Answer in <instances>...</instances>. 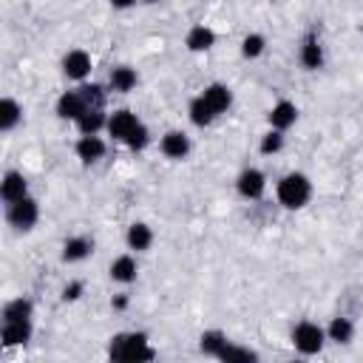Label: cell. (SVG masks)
Instances as JSON below:
<instances>
[{
  "instance_id": "obj_24",
  "label": "cell",
  "mask_w": 363,
  "mask_h": 363,
  "mask_svg": "<svg viewBox=\"0 0 363 363\" xmlns=\"http://www.w3.org/2000/svg\"><path fill=\"white\" fill-rule=\"evenodd\" d=\"M136 258L133 255H119V258H113V264H111V278L116 281V284H130V281H136Z\"/></svg>"
},
{
  "instance_id": "obj_8",
  "label": "cell",
  "mask_w": 363,
  "mask_h": 363,
  "mask_svg": "<svg viewBox=\"0 0 363 363\" xmlns=\"http://www.w3.org/2000/svg\"><path fill=\"white\" fill-rule=\"evenodd\" d=\"M267 119H269V130H281V133H284L286 128L295 125L298 108H295V102H289V99H278V102L269 108Z\"/></svg>"
},
{
  "instance_id": "obj_1",
  "label": "cell",
  "mask_w": 363,
  "mask_h": 363,
  "mask_svg": "<svg viewBox=\"0 0 363 363\" xmlns=\"http://www.w3.org/2000/svg\"><path fill=\"white\" fill-rule=\"evenodd\" d=\"M111 363H150L156 357V349L150 346L145 332H119L108 343Z\"/></svg>"
},
{
  "instance_id": "obj_9",
  "label": "cell",
  "mask_w": 363,
  "mask_h": 363,
  "mask_svg": "<svg viewBox=\"0 0 363 363\" xmlns=\"http://www.w3.org/2000/svg\"><path fill=\"white\" fill-rule=\"evenodd\" d=\"M0 196H3L6 204H14V201L26 199V196H28V182H26V176H23L20 170H6V176H3V182H0Z\"/></svg>"
},
{
  "instance_id": "obj_18",
  "label": "cell",
  "mask_w": 363,
  "mask_h": 363,
  "mask_svg": "<svg viewBox=\"0 0 363 363\" xmlns=\"http://www.w3.org/2000/svg\"><path fill=\"white\" fill-rule=\"evenodd\" d=\"M31 315H34V303L28 298H11L3 306V323H23L31 320Z\"/></svg>"
},
{
  "instance_id": "obj_5",
  "label": "cell",
  "mask_w": 363,
  "mask_h": 363,
  "mask_svg": "<svg viewBox=\"0 0 363 363\" xmlns=\"http://www.w3.org/2000/svg\"><path fill=\"white\" fill-rule=\"evenodd\" d=\"M235 190H238L244 199L255 201V199H261L264 190H267V176H264L258 167H244V170L238 173V179H235Z\"/></svg>"
},
{
  "instance_id": "obj_31",
  "label": "cell",
  "mask_w": 363,
  "mask_h": 363,
  "mask_svg": "<svg viewBox=\"0 0 363 363\" xmlns=\"http://www.w3.org/2000/svg\"><path fill=\"white\" fill-rule=\"evenodd\" d=\"M147 142H150V133H147V128H145V125H139V128L128 136V142H125V145H128L133 153H139V150H145V147H147Z\"/></svg>"
},
{
  "instance_id": "obj_10",
  "label": "cell",
  "mask_w": 363,
  "mask_h": 363,
  "mask_svg": "<svg viewBox=\"0 0 363 363\" xmlns=\"http://www.w3.org/2000/svg\"><path fill=\"white\" fill-rule=\"evenodd\" d=\"M184 45H187V51H193V54L210 51V48L216 45V31H213L210 26H204V23H196V26H190V31L184 34Z\"/></svg>"
},
{
  "instance_id": "obj_14",
  "label": "cell",
  "mask_w": 363,
  "mask_h": 363,
  "mask_svg": "<svg viewBox=\"0 0 363 363\" xmlns=\"http://www.w3.org/2000/svg\"><path fill=\"white\" fill-rule=\"evenodd\" d=\"M74 150H77V159H79V162L94 164V162H99V159L105 156L108 145H105L102 136H79L77 145H74Z\"/></svg>"
},
{
  "instance_id": "obj_2",
  "label": "cell",
  "mask_w": 363,
  "mask_h": 363,
  "mask_svg": "<svg viewBox=\"0 0 363 363\" xmlns=\"http://www.w3.org/2000/svg\"><path fill=\"white\" fill-rule=\"evenodd\" d=\"M275 196H278V204L281 207H286V210H301V207H306L309 204V199H312V182H309V176H303V173H286V176H281V182L275 184Z\"/></svg>"
},
{
  "instance_id": "obj_21",
  "label": "cell",
  "mask_w": 363,
  "mask_h": 363,
  "mask_svg": "<svg viewBox=\"0 0 363 363\" xmlns=\"http://www.w3.org/2000/svg\"><path fill=\"white\" fill-rule=\"evenodd\" d=\"M352 337H354V323L343 315L332 318V323L326 326V340H332L337 346H346V343H352Z\"/></svg>"
},
{
  "instance_id": "obj_17",
  "label": "cell",
  "mask_w": 363,
  "mask_h": 363,
  "mask_svg": "<svg viewBox=\"0 0 363 363\" xmlns=\"http://www.w3.org/2000/svg\"><path fill=\"white\" fill-rule=\"evenodd\" d=\"M0 337H3V346H6V349L26 346V343L31 340V320H23V323H3Z\"/></svg>"
},
{
  "instance_id": "obj_4",
  "label": "cell",
  "mask_w": 363,
  "mask_h": 363,
  "mask_svg": "<svg viewBox=\"0 0 363 363\" xmlns=\"http://www.w3.org/2000/svg\"><path fill=\"white\" fill-rule=\"evenodd\" d=\"M37 218H40V204L31 196H26V199H20V201H14V204L6 207V221L17 233H28L37 224Z\"/></svg>"
},
{
  "instance_id": "obj_13",
  "label": "cell",
  "mask_w": 363,
  "mask_h": 363,
  "mask_svg": "<svg viewBox=\"0 0 363 363\" xmlns=\"http://www.w3.org/2000/svg\"><path fill=\"white\" fill-rule=\"evenodd\" d=\"M85 111H88V105H85V99H82L79 91H65V94H60V99H57V116H60V119L77 122Z\"/></svg>"
},
{
  "instance_id": "obj_26",
  "label": "cell",
  "mask_w": 363,
  "mask_h": 363,
  "mask_svg": "<svg viewBox=\"0 0 363 363\" xmlns=\"http://www.w3.org/2000/svg\"><path fill=\"white\" fill-rule=\"evenodd\" d=\"M187 116H190V122H193L196 128H207V125H213V119H216V113H213L210 105L201 99V94L190 99V105H187Z\"/></svg>"
},
{
  "instance_id": "obj_12",
  "label": "cell",
  "mask_w": 363,
  "mask_h": 363,
  "mask_svg": "<svg viewBox=\"0 0 363 363\" xmlns=\"http://www.w3.org/2000/svg\"><path fill=\"white\" fill-rule=\"evenodd\" d=\"M201 99L210 105V111L218 116V113H224L230 105H233V91L224 85V82H210L204 91H201Z\"/></svg>"
},
{
  "instance_id": "obj_15",
  "label": "cell",
  "mask_w": 363,
  "mask_h": 363,
  "mask_svg": "<svg viewBox=\"0 0 363 363\" xmlns=\"http://www.w3.org/2000/svg\"><path fill=\"white\" fill-rule=\"evenodd\" d=\"M159 147H162V153H164L167 159H184V156L190 153V139H187L184 130H167V133L162 136Z\"/></svg>"
},
{
  "instance_id": "obj_22",
  "label": "cell",
  "mask_w": 363,
  "mask_h": 363,
  "mask_svg": "<svg viewBox=\"0 0 363 363\" xmlns=\"http://www.w3.org/2000/svg\"><path fill=\"white\" fill-rule=\"evenodd\" d=\"M20 119H23L20 102L11 99V96H3V99H0V130H3V133L14 130V128L20 125Z\"/></svg>"
},
{
  "instance_id": "obj_19",
  "label": "cell",
  "mask_w": 363,
  "mask_h": 363,
  "mask_svg": "<svg viewBox=\"0 0 363 363\" xmlns=\"http://www.w3.org/2000/svg\"><path fill=\"white\" fill-rule=\"evenodd\" d=\"M77 128L82 136H96L102 128H108V116L102 108H88L79 119H77Z\"/></svg>"
},
{
  "instance_id": "obj_34",
  "label": "cell",
  "mask_w": 363,
  "mask_h": 363,
  "mask_svg": "<svg viewBox=\"0 0 363 363\" xmlns=\"http://www.w3.org/2000/svg\"><path fill=\"white\" fill-rule=\"evenodd\" d=\"M289 363H303V360H289Z\"/></svg>"
},
{
  "instance_id": "obj_16",
  "label": "cell",
  "mask_w": 363,
  "mask_h": 363,
  "mask_svg": "<svg viewBox=\"0 0 363 363\" xmlns=\"http://www.w3.org/2000/svg\"><path fill=\"white\" fill-rule=\"evenodd\" d=\"M91 252H94V241L85 238V235H71V238L62 244V261H65V264L85 261Z\"/></svg>"
},
{
  "instance_id": "obj_33",
  "label": "cell",
  "mask_w": 363,
  "mask_h": 363,
  "mask_svg": "<svg viewBox=\"0 0 363 363\" xmlns=\"http://www.w3.org/2000/svg\"><path fill=\"white\" fill-rule=\"evenodd\" d=\"M128 301H130V298H128V295L122 292V295H113V298H111V306H113L116 312H122V309L128 306Z\"/></svg>"
},
{
  "instance_id": "obj_11",
  "label": "cell",
  "mask_w": 363,
  "mask_h": 363,
  "mask_svg": "<svg viewBox=\"0 0 363 363\" xmlns=\"http://www.w3.org/2000/svg\"><path fill=\"white\" fill-rule=\"evenodd\" d=\"M301 65L306 71H318L323 65V45H320V37L315 31H309L301 43Z\"/></svg>"
},
{
  "instance_id": "obj_32",
  "label": "cell",
  "mask_w": 363,
  "mask_h": 363,
  "mask_svg": "<svg viewBox=\"0 0 363 363\" xmlns=\"http://www.w3.org/2000/svg\"><path fill=\"white\" fill-rule=\"evenodd\" d=\"M82 292H85L82 281H71V284H65V289H62V301H65V303H74V301L82 298Z\"/></svg>"
},
{
  "instance_id": "obj_7",
  "label": "cell",
  "mask_w": 363,
  "mask_h": 363,
  "mask_svg": "<svg viewBox=\"0 0 363 363\" xmlns=\"http://www.w3.org/2000/svg\"><path fill=\"white\" fill-rule=\"evenodd\" d=\"M62 74H65L68 79L82 82V79L91 74V54L82 51V48H71V51L62 57Z\"/></svg>"
},
{
  "instance_id": "obj_3",
  "label": "cell",
  "mask_w": 363,
  "mask_h": 363,
  "mask_svg": "<svg viewBox=\"0 0 363 363\" xmlns=\"http://www.w3.org/2000/svg\"><path fill=\"white\" fill-rule=\"evenodd\" d=\"M326 343V329H320L318 323L312 320H301L292 326V346L301 352V354H318Z\"/></svg>"
},
{
  "instance_id": "obj_23",
  "label": "cell",
  "mask_w": 363,
  "mask_h": 363,
  "mask_svg": "<svg viewBox=\"0 0 363 363\" xmlns=\"http://www.w3.org/2000/svg\"><path fill=\"white\" fill-rule=\"evenodd\" d=\"M136 71L130 68V65H116L113 71H111V91H116V94H128V91H133L136 88Z\"/></svg>"
},
{
  "instance_id": "obj_20",
  "label": "cell",
  "mask_w": 363,
  "mask_h": 363,
  "mask_svg": "<svg viewBox=\"0 0 363 363\" xmlns=\"http://www.w3.org/2000/svg\"><path fill=\"white\" fill-rule=\"evenodd\" d=\"M125 241H128V247H130V250L145 252V250H150V244H153V230H150L145 221H133V224L128 227Z\"/></svg>"
},
{
  "instance_id": "obj_6",
  "label": "cell",
  "mask_w": 363,
  "mask_h": 363,
  "mask_svg": "<svg viewBox=\"0 0 363 363\" xmlns=\"http://www.w3.org/2000/svg\"><path fill=\"white\" fill-rule=\"evenodd\" d=\"M139 125H142L139 116H136L133 111H128V108L113 111V113L108 116V133H111L113 139H119V142H128V136H130Z\"/></svg>"
},
{
  "instance_id": "obj_25",
  "label": "cell",
  "mask_w": 363,
  "mask_h": 363,
  "mask_svg": "<svg viewBox=\"0 0 363 363\" xmlns=\"http://www.w3.org/2000/svg\"><path fill=\"white\" fill-rule=\"evenodd\" d=\"M218 363H261L258 352L250 346H238V343H227L224 352L218 354Z\"/></svg>"
},
{
  "instance_id": "obj_28",
  "label": "cell",
  "mask_w": 363,
  "mask_h": 363,
  "mask_svg": "<svg viewBox=\"0 0 363 363\" xmlns=\"http://www.w3.org/2000/svg\"><path fill=\"white\" fill-rule=\"evenodd\" d=\"M264 48H267V37H264V34H247V37L241 40V54H244L247 60L261 57Z\"/></svg>"
},
{
  "instance_id": "obj_29",
  "label": "cell",
  "mask_w": 363,
  "mask_h": 363,
  "mask_svg": "<svg viewBox=\"0 0 363 363\" xmlns=\"http://www.w3.org/2000/svg\"><path fill=\"white\" fill-rule=\"evenodd\" d=\"M281 147H284V133H281V130H267V133L261 136L258 150H261L264 156H272V153H278Z\"/></svg>"
},
{
  "instance_id": "obj_27",
  "label": "cell",
  "mask_w": 363,
  "mask_h": 363,
  "mask_svg": "<svg viewBox=\"0 0 363 363\" xmlns=\"http://www.w3.org/2000/svg\"><path fill=\"white\" fill-rule=\"evenodd\" d=\"M230 340H227V335L224 332H218V329H207L201 337H199V349L204 352V354H210V357H218L221 352H224V346H227Z\"/></svg>"
},
{
  "instance_id": "obj_30",
  "label": "cell",
  "mask_w": 363,
  "mask_h": 363,
  "mask_svg": "<svg viewBox=\"0 0 363 363\" xmlns=\"http://www.w3.org/2000/svg\"><path fill=\"white\" fill-rule=\"evenodd\" d=\"M77 91L82 94V99H85L88 108H102V105H105V91H102V85H79Z\"/></svg>"
}]
</instances>
